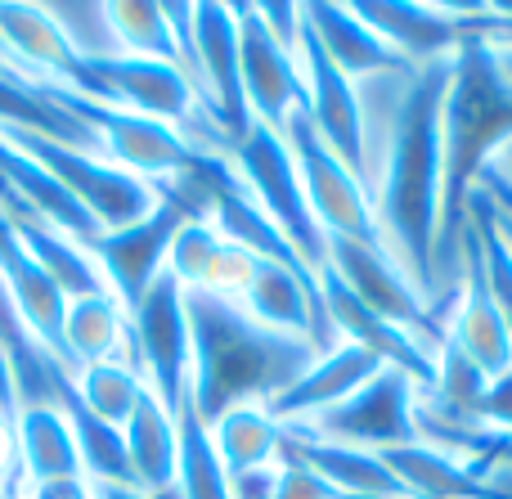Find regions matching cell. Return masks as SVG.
Here are the masks:
<instances>
[{
    "label": "cell",
    "mask_w": 512,
    "mask_h": 499,
    "mask_svg": "<svg viewBox=\"0 0 512 499\" xmlns=\"http://www.w3.org/2000/svg\"><path fill=\"white\" fill-rule=\"evenodd\" d=\"M306 432L324 441H342L355 450H396L418 441V405H414V378L382 365L364 387H355L342 405L324 410L306 423Z\"/></svg>",
    "instance_id": "cell-11"
},
{
    "label": "cell",
    "mask_w": 512,
    "mask_h": 499,
    "mask_svg": "<svg viewBox=\"0 0 512 499\" xmlns=\"http://www.w3.org/2000/svg\"><path fill=\"white\" fill-rule=\"evenodd\" d=\"M360 23L369 27L378 41H387L409 68H423V63L450 59L459 50L463 32L459 14L450 5H418V0H360L355 5Z\"/></svg>",
    "instance_id": "cell-17"
},
{
    "label": "cell",
    "mask_w": 512,
    "mask_h": 499,
    "mask_svg": "<svg viewBox=\"0 0 512 499\" xmlns=\"http://www.w3.org/2000/svg\"><path fill=\"white\" fill-rule=\"evenodd\" d=\"M239 23V72H243V99H248L252 122L270 126L283 135L288 117L306 104L297 54H288L270 32H265L256 5H234Z\"/></svg>",
    "instance_id": "cell-14"
},
{
    "label": "cell",
    "mask_w": 512,
    "mask_h": 499,
    "mask_svg": "<svg viewBox=\"0 0 512 499\" xmlns=\"http://www.w3.org/2000/svg\"><path fill=\"white\" fill-rule=\"evenodd\" d=\"M18 432V468H23V491L45 482H68V477H86L81 468V450L72 437L68 419L54 405H23L14 410Z\"/></svg>",
    "instance_id": "cell-23"
},
{
    "label": "cell",
    "mask_w": 512,
    "mask_h": 499,
    "mask_svg": "<svg viewBox=\"0 0 512 499\" xmlns=\"http://www.w3.org/2000/svg\"><path fill=\"white\" fill-rule=\"evenodd\" d=\"M274 499H351L337 486H328L319 473H310L306 464H292V459H279V486H274Z\"/></svg>",
    "instance_id": "cell-32"
},
{
    "label": "cell",
    "mask_w": 512,
    "mask_h": 499,
    "mask_svg": "<svg viewBox=\"0 0 512 499\" xmlns=\"http://www.w3.org/2000/svg\"><path fill=\"white\" fill-rule=\"evenodd\" d=\"M0 495H23V468H18L14 414H0Z\"/></svg>",
    "instance_id": "cell-34"
},
{
    "label": "cell",
    "mask_w": 512,
    "mask_h": 499,
    "mask_svg": "<svg viewBox=\"0 0 512 499\" xmlns=\"http://www.w3.org/2000/svg\"><path fill=\"white\" fill-rule=\"evenodd\" d=\"M468 203H472V230H477L481 266H486V288H490V297H495V311L504 315V329L512 338V243L481 189H472Z\"/></svg>",
    "instance_id": "cell-30"
},
{
    "label": "cell",
    "mask_w": 512,
    "mask_h": 499,
    "mask_svg": "<svg viewBox=\"0 0 512 499\" xmlns=\"http://www.w3.org/2000/svg\"><path fill=\"white\" fill-rule=\"evenodd\" d=\"M131 347L144 365L149 392L167 405V414H180L189 401V315H185V288L171 270L153 279V288L140 297L131 315Z\"/></svg>",
    "instance_id": "cell-10"
},
{
    "label": "cell",
    "mask_w": 512,
    "mask_h": 499,
    "mask_svg": "<svg viewBox=\"0 0 512 499\" xmlns=\"http://www.w3.org/2000/svg\"><path fill=\"white\" fill-rule=\"evenodd\" d=\"M297 68H301V86H306V104L301 113L310 117L315 135L355 171L364 176V113H360V95H355V81L337 72V63L328 59L315 45V36L301 32V50H297Z\"/></svg>",
    "instance_id": "cell-15"
},
{
    "label": "cell",
    "mask_w": 512,
    "mask_h": 499,
    "mask_svg": "<svg viewBox=\"0 0 512 499\" xmlns=\"http://www.w3.org/2000/svg\"><path fill=\"white\" fill-rule=\"evenodd\" d=\"M508 162H512V144H508Z\"/></svg>",
    "instance_id": "cell-42"
},
{
    "label": "cell",
    "mask_w": 512,
    "mask_h": 499,
    "mask_svg": "<svg viewBox=\"0 0 512 499\" xmlns=\"http://www.w3.org/2000/svg\"><path fill=\"white\" fill-rule=\"evenodd\" d=\"M441 216L445 234H459L463 207L490 171V158L512 144V81L499 68L490 36L468 32L450 54V81L441 104Z\"/></svg>",
    "instance_id": "cell-3"
},
{
    "label": "cell",
    "mask_w": 512,
    "mask_h": 499,
    "mask_svg": "<svg viewBox=\"0 0 512 499\" xmlns=\"http://www.w3.org/2000/svg\"><path fill=\"white\" fill-rule=\"evenodd\" d=\"M472 423H481V428H495L499 437L512 441V365L486 383L477 410H472Z\"/></svg>",
    "instance_id": "cell-31"
},
{
    "label": "cell",
    "mask_w": 512,
    "mask_h": 499,
    "mask_svg": "<svg viewBox=\"0 0 512 499\" xmlns=\"http://www.w3.org/2000/svg\"><path fill=\"white\" fill-rule=\"evenodd\" d=\"M324 275H333L355 302L369 306L378 320L405 329L409 338H418L427 351L445 347V338H450V329L441 324V315L418 297V288L409 284V275L400 270V261H391L387 248H364V243L333 239L328 243Z\"/></svg>",
    "instance_id": "cell-9"
},
{
    "label": "cell",
    "mask_w": 512,
    "mask_h": 499,
    "mask_svg": "<svg viewBox=\"0 0 512 499\" xmlns=\"http://www.w3.org/2000/svg\"><path fill=\"white\" fill-rule=\"evenodd\" d=\"M0 68H9V63H5V54H0Z\"/></svg>",
    "instance_id": "cell-41"
},
{
    "label": "cell",
    "mask_w": 512,
    "mask_h": 499,
    "mask_svg": "<svg viewBox=\"0 0 512 499\" xmlns=\"http://www.w3.org/2000/svg\"><path fill=\"white\" fill-rule=\"evenodd\" d=\"M234 171L248 185V194L256 198L265 216L274 221V230L297 248V257L306 261L315 275H324L328 266V239L319 234L315 216H310L306 189H301V171L292 162V149L279 131L252 122V131L234 144Z\"/></svg>",
    "instance_id": "cell-7"
},
{
    "label": "cell",
    "mask_w": 512,
    "mask_h": 499,
    "mask_svg": "<svg viewBox=\"0 0 512 499\" xmlns=\"http://www.w3.org/2000/svg\"><path fill=\"white\" fill-rule=\"evenodd\" d=\"M0 140H9L18 153H27L36 167L50 171V176L86 207V216L99 230L135 225L158 203V185L113 167V162L99 158V153L72 149V144H54V140H41V135H27V131H0Z\"/></svg>",
    "instance_id": "cell-8"
},
{
    "label": "cell",
    "mask_w": 512,
    "mask_h": 499,
    "mask_svg": "<svg viewBox=\"0 0 512 499\" xmlns=\"http://www.w3.org/2000/svg\"><path fill=\"white\" fill-rule=\"evenodd\" d=\"M23 499H95V486L86 477H68V482H45V486H27Z\"/></svg>",
    "instance_id": "cell-37"
},
{
    "label": "cell",
    "mask_w": 512,
    "mask_h": 499,
    "mask_svg": "<svg viewBox=\"0 0 512 499\" xmlns=\"http://www.w3.org/2000/svg\"><path fill=\"white\" fill-rule=\"evenodd\" d=\"M194 216H207L203 185H198L194 176L162 180L158 203H153L149 216H140L135 225H122V230H104L86 243L90 261L99 266L108 293L122 302L126 315L140 306V297L153 288V279L167 270L171 243H176V234L185 230Z\"/></svg>",
    "instance_id": "cell-4"
},
{
    "label": "cell",
    "mask_w": 512,
    "mask_h": 499,
    "mask_svg": "<svg viewBox=\"0 0 512 499\" xmlns=\"http://www.w3.org/2000/svg\"><path fill=\"white\" fill-rule=\"evenodd\" d=\"M0 54L14 72L36 81H54L68 90H86V59L68 45L45 5L0 0Z\"/></svg>",
    "instance_id": "cell-16"
},
{
    "label": "cell",
    "mask_w": 512,
    "mask_h": 499,
    "mask_svg": "<svg viewBox=\"0 0 512 499\" xmlns=\"http://www.w3.org/2000/svg\"><path fill=\"white\" fill-rule=\"evenodd\" d=\"M86 99L99 104L131 108L140 117H153L162 126H176L185 135V126L198 117V90L176 63L158 59H131V54H113V59H86Z\"/></svg>",
    "instance_id": "cell-13"
},
{
    "label": "cell",
    "mask_w": 512,
    "mask_h": 499,
    "mask_svg": "<svg viewBox=\"0 0 512 499\" xmlns=\"http://www.w3.org/2000/svg\"><path fill=\"white\" fill-rule=\"evenodd\" d=\"M104 14H108V32H113L117 54L158 59L180 68V45H176V32H171L167 5H158V0H117V5H104Z\"/></svg>",
    "instance_id": "cell-28"
},
{
    "label": "cell",
    "mask_w": 512,
    "mask_h": 499,
    "mask_svg": "<svg viewBox=\"0 0 512 499\" xmlns=\"http://www.w3.org/2000/svg\"><path fill=\"white\" fill-rule=\"evenodd\" d=\"M279 459L306 464L310 473H319L328 486H337V491L351 499H409L405 482L391 473L382 455L342 446V441H324L306 428H283Z\"/></svg>",
    "instance_id": "cell-18"
},
{
    "label": "cell",
    "mask_w": 512,
    "mask_h": 499,
    "mask_svg": "<svg viewBox=\"0 0 512 499\" xmlns=\"http://www.w3.org/2000/svg\"><path fill=\"white\" fill-rule=\"evenodd\" d=\"M207 432H212V446H216V459H221L225 477L279 464L283 423L274 419L265 405H234V410H225L216 423H207Z\"/></svg>",
    "instance_id": "cell-27"
},
{
    "label": "cell",
    "mask_w": 512,
    "mask_h": 499,
    "mask_svg": "<svg viewBox=\"0 0 512 499\" xmlns=\"http://www.w3.org/2000/svg\"><path fill=\"white\" fill-rule=\"evenodd\" d=\"M378 369H382V360L373 356V351L355 347V342H337L333 351H319L315 365H310L283 396H274L265 410H270L283 428H297L301 419L310 423V419H319L324 410L342 405L346 396H351L355 387L369 383Z\"/></svg>",
    "instance_id": "cell-20"
},
{
    "label": "cell",
    "mask_w": 512,
    "mask_h": 499,
    "mask_svg": "<svg viewBox=\"0 0 512 499\" xmlns=\"http://www.w3.org/2000/svg\"><path fill=\"white\" fill-rule=\"evenodd\" d=\"M126 342H131V329H126V311L113 293H90L68 302V311H63V360L72 369L117 360Z\"/></svg>",
    "instance_id": "cell-26"
},
{
    "label": "cell",
    "mask_w": 512,
    "mask_h": 499,
    "mask_svg": "<svg viewBox=\"0 0 512 499\" xmlns=\"http://www.w3.org/2000/svg\"><path fill=\"white\" fill-rule=\"evenodd\" d=\"M265 32L283 45L288 54L301 50V32H306V18H301V5H256Z\"/></svg>",
    "instance_id": "cell-33"
},
{
    "label": "cell",
    "mask_w": 512,
    "mask_h": 499,
    "mask_svg": "<svg viewBox=\"0 0 512 499\" xmlns=\"http://www.w3.org/2000/svg\"><path fill=\"white\" fill-rule=\"evenodd\" d=\"M41 86L50 90L54 104H63L90 135H95L99 158H108L113 167L149 180V185L189 176L198 153H203L189 135H180L176 126H162V122H153V117L131 113V108L99 104V99H86L68 86H54V81H41Z\"/></svg>",
    "instance_id": "cell-5"
},
{
    "label": "cell",
    "mask_w": 512,
    "mask_h": 499,
    "mask_svg": "<svg viewBox=\"0 0 512 499\" xmlns=\"http://www.w3.org/2000/svg\"><path fill=\"white\" fill-rule=\"evenodd\" d=\"M0 499H23V495H0Z\"/></svg>",
    "instance_id": "cell-40"
},
{
    "label": "cell",
    "mask_w": 512,
    "mask_h": 499,
    "mask_svg": "<svg viewBox=\"0 0 512 499\" xmlns=\"http://www.w3.org/2000/svg\"><path fill=\"white\" fill-rule=\"evenodd\" d=\"M167 270L180 279V288L221 293V297H234V302H239V293L248 288V279L256 270V257L248 248L225 239L207 216H194V221L176 234V243H171Z\"/></svg>",
    "instance_id": "cell-21"
},
{
    "label": "cell",
    "mask_w": 512,
    "mask_h": 499,
    "mask_svg": "<svg viewBox=\"0 0 512 499\" xmlns=\"http://www.w3.org/2000/svg\"><path fill=\"white\" fill-rule=\"evenodd\" d=\"M463 288H459V311L450 324V342L481 369L486 378L504 374L512 365V338L504 329V315L495 311V297L486 288V266H481L477 230L463 234Z\"/></svg>",
    "instance_id": "cell-19"
},
{
    "label": "cell",
    "mask_w": 512,
    "mask_h": 499,
    "mask_svg": "<svg viewBox=\"0 0 512 499\" xmlns=\"http://www.w3.org/2000/svg\"><path fill=\"white\" fill-rule=\"evenodd\" d=\"M301 18H306V32L337 63L342 77L355 81V77H382V72H409V63L360 23L355 5L310 0V5H301Z\"/></svg>",
    "instance_id": "cell-22"
},
{
    "label": "cell",
    "mask_w": 512,
    "mask_h": 499,
    "mask_svg": "<svg viewBox=\"0 0 512 499\" xmlns=\"http://www.w3.org/2000/svg\"><path fill=\"white\" fill-rule=\"evenodd\" d=\"M5 216H9V225H14V234L23 239V248L32 252V261L45 270V279H50L68 302L72 297L108 293L104 275H99V266L90 261V252L81 248V243H72L68 234L45 225L41 216H32L27 207H14V212H5Z\"/></svg>",
    "instance_id": "cell-25"
},
{
    "label": "cell",
    "mask_w": 512,
    "mask_h": 499,
    "mask_svg": "<svg viewBox=\"0 0 512 499\" xmlns=\"http://www.w3.org/2000/svg\"><path fill=\"white\" fill-rule=\"evenodd\" d=\"M189 315V405L216 423L234 405H270L283 396L319 351L310 338H288L256 324L234 297L185 288Z\"/></svg>",
    "instance_id": "cell-1"
},
{
    "label": "cell",
    "mask_w": 512,
    "mask_h": 499,
    "mask_svg": "<svg viewBox=\"0 0 512 499\" xmlns=\"http://www.w3.org/2000/svg\"><path fill=\"white\" fill-rule=\"evenodd\" d=\"M72 383H77V396L81 405H86L95 419L113 423V428H126V419L135 414V405H140V396L149 392V383H144V374L131 365V360H99V365H81L77 374H72Z\"/></svg>",
    "instance_id": "cell-29"
},
{
    "label": "cell",
    "mask_w": 512,
    "mask_h": 499,
    "mask_svg": "<svg viewBox=\"0 0 512 499\" xmlns=\"http://www.w3.org/2000/svg\"><path fill=\"white\" fill-rule=\"evenodd\" d=\"M445 81H450V59L423 63L409 77L400 108H396V122H391L387 171H382V194H378L382 243L396 248L400 270H409L423 288L436 275V243H441Z\"/></svg>",
    "instance_id": "cell-2"
},
{
    "label": "cell",
    "mask_w": 512,
    "mask_h": 499,
    "mask_svg": "<svg viewBox=\"0 0 512 499\" xmlns=\"http://www.w3.org/2000/svg\"><path fill=\"white\" fill-rule=\"evenodd\" d=\"M283 140L292 149V162L301 171V189H306L310 216H315L319 234L328 243L346 239V243H364V248H387L378 230V212H373V198L364 189V176H355L333 149L315 135L310 117L292 113L283 126Z\"/></svg>",
    "instance_id": "cell-6"
},
{
    "label": "cell",
    "mask_w": 512,
    "mask_h": 499,
    "mask_svg": "<svg viewBox=\"0 0 512 499\" xmlns=\"http://www.w3.org/2000/svg\"><path fill=\"white\" fill-rule=\"evenodd\" d=\"M472 499H512V468L499 464V468H490L486 477H477Z\"/></svg>",
    "instance_id": "cell-38"
},
{
    "label": "cell",
    "mask_w": 512,
    "mask_h": 499,
    "mask_svg": "<svg viewBox=\"0 0 512 499\" xmlns=\"http://www.w3.org/2000/svg\"><path fill=\"white\" fill-rule=\"evenodd\" d=\"M477 189L490 198V207L499 212V221H504L508 230H512V176H508V171L490 167L486 176H481V185H477Z\"/></svg>",
    "instance_id": "cell-36"
},
{
    "label": "cell",
    "mask_w": 512,
    "mask_h": 499,
    "mask_svg": "<svg viewBox=\"0 0 512 499\" xmlns=\"http://www.w3.org/2000/svg\"><path fill=\"white\" fill-rule=\"evenodd\" d=\"M122 437H126V459H131L135 491H144V495L176 491V464H180L176 414H167V405L153 392L140 396V405H135V414L126 419Z\"/></svg>",
    "instance_id": "cell-24"
},
{
    "label": "cell",
    "mask_w": 512,
    "mask_h": 499,
    "mask_svg": "<svg viewBox=\"0 0 512 499\" xmlns=\"http://www.w3.org/2000/svg\"><path fill=\"white\" fill-rule=\"evenodd\" d=\"M495 54H499V68H504V77L512 81V41H495Z\"/></svg>",
    "instance_id": "cell-39"
},
{
    "label": "cell",
    "mask_w": 512,
    "mask_h": 499,
    "mask_svg": "<svg viewBox=\"0 0 512 499\" xmlns=\"http://www.w3.org/2000/svg\"><path fill=\"white\" fill-rule=\"evenodd\" d=\"M274 486H279V464L252 468V473L230 477V499H274Z\"/></svg>",
    "instance_id": "cell-35"
},
{
    "label": "cell",
    "mask_w": 512,
    "mask_h": 499,
    "mask_svg": "<svg viewBox=\"0 0 512 499\" xmlns=\"http://www.w3.org/2000/svg\"><path fill=\"white\" fill-rule=\"evenodd\" d=\"M198 104L221 131V140L239 144L252 131V113L243 99V72H239V23L234 5H194V72Z\"/></svg>",
    "instance_id": "cell-12"
}]
</instances>
